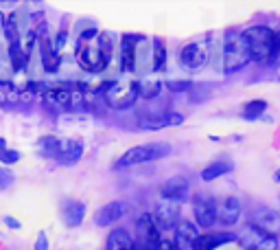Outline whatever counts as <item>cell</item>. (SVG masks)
Wrapping results in <instances>:
<instances>
[{
	"instance_id": "cell-1",
	"label": "cell",
	"mask_w": 280,
	"mask_h": 250,
	"mask_svg": "<svg viewBox=\"0 0 280 250\" xmlns=\"http://www.w3.org/2000/svg\"><path fill=\"white\" fill-rule=\"evenodd\" d=\"M112 48H114L112 33H98L96 44H90V42L79 44V48H77V59H79L84 70L101 73L103 68H107L109 57H112Z\"/></svg>"
},
{
	"instance_id": "cell-2",
	"label": "cell",
	"mask_w": 280,
	"mask_h": 250,
	"mask_svg": "<svg viewBox=\"0 0 280 250\" xmlns=\"http://www.w3.org/2000/svg\"><path fill=\"white\" fill-rule=\"evenodd\" d=\"M243 35L254 62H267L274 53H278V35L267 26H250L243 31Z\"/></svg>"
},
{
	"instance_id": "cell-3",
	"label": "cell",
	"mask_w": 280,
	"mask_h": 250,
	"mask_svg": "<svg viewBox=\"0 0 280 250\" xmlns=\"http://www.w3.org/2000/svg\"><path fill=\"white\" fill-rule=\"evenodd\" d=\"M171 154V145L169 143H145V145L131 147L114 163V169H127V167H136L142 163H151V160H160Z\"/></svg>"
},
{
	"instance_id": "cell-4",
	"label": "cell",
	"mask_w": 280,
	"mask_h": 250,
	"mask_svg": "<svg viewBox=\"0 0 280 250\" xmlns=\"http://www.w3.org/2000/svg\"><path fill=\"white\" fill-rule=\"evenodd\" d=\"M252 59L248 40L243 33L230 31L226 35V44H223V70L226 73H234V70L243 68Z\"/></svg>"
},
{
	"instance_id": "cell-5",
	"label": "cell",
	"mask_w": 280,
	"mask_h": 250,
	"mask_svg": "<svg viewBox=\"0 0 280 250\" xmlns=\"http://www.w3.org/2000/svg\"><path fill=\"white\" fill-rule=\"evenodd\" d=\"M105 103L112 110H127L140 99V81H129V83H118L114 81V86L103 94Z\"/></svg>"
},
{
	"instance_id": "cell-6",
	"label": "cell",
	"mask_w": 280,
	"mask_h": 250,
	"mask_svg": "<svg viewBox=\"0 0 280 250\" xmlns=\"http://www.w3.org/2000/svg\"><path fill=\"white\" fill-rule=\"evenodd\" d=\"M239 242L243 248H250V250H272V248H276V244H278L274 240V235L261 231L259 226H254V224L245 226L241 237H239Z\"/></svg>"
},
{
	"instance_id": "cell-7",
	"label": "cell",
	"mask_w": 280,
	"mask_h": 250,
	"mask_svg": "<svg viewBox=\"0 0 280 250\" xmlns=\"http://www.w3.org/2000/svg\"><path fill=\"white\" fill-rule=\"evenodd\" d=\"M138 231V248H158L160 246V226L156 222V215L145 213L136 224Z\"/></svg>"
},
{
	"instance_id": "cell-8",
	"label": "cell",
	"mask_w": 280,
	"mask_h": 250,
	"mask_svg": "<svg viewBox=\"0 0 280 250\" xmlns=\"http://www.w3.org/2000/svg\"><path fill=\"white\" fill-rule=\"evenodd\" d=\"M193 209H195V220L199 226L210 229L217 222V202L206 193H197L193 198Z\"/></svg>"
},
{
	"instance_id": "cell-9",
	"label": "cell",
	"mask_w": 280,
	"mask_h": 250,
	"mask_svg": "<svg viewBox=\"0 0 280 250\" xmlns=\"http://www.w3.org/2000/svg\"><path fill=\"white\" fill-rule=\"evenodd\" d=\"M153 215H156V222H158V226H160V231H171L180 222V202L178 200L162 198V202L158 204Z\"/></svg>"
},
{
	"instance_id": "cell-10",
	"label": "cell",
	"mask_w": 280,
	"mask_h": 250,
	"mask_svg": "<svg viewBox=\"0 0 280 250\" xmlns=\"http://www.w3.org/2000/svg\"><path fill=\"white\" fill-rule=\"evenodd\" d=\"M250 222L254 226H259L261 231L270 233V235H276V233H280V215L274 209H270V207L254 209V213L250 215Z\"/></svg>"
},
{
	"instance_id": "cell-11",
	"label": "cell",
	"mask_w": 280,
	"mask_h": 250,
	"mask_svg": "<svg viewBox=\"0 0 280 250\" xmlns=\"http://www.w3.org/2000/svg\"><path fill=\"white\" fill-rule=\"evenodd\" d=\"M180 59H182V64L186 68H199V66L206 64L208 59V46L204 42H190L186 44L182 48V53H180Z\"/></svg>"
},
{
	"instance_id": "cell-12",
	"label": "cell",
	"mask_w": 280,
	"mask_h": 250,
	"mask_svg": "<svg viewBox=\"0 0 280 250\" xmlns=\"http://www.w3.org/2000/svg\"><path fill=\"white\" fill-rule=\"evenodd\" d=\"M182 121H184V116L178 114V112H160V114L142 116V119H140V127H142V130H160V127L180 125Z\"/></svg>"
},
{
	"instance_id": "cell-13",
	"label": "cell",
	"mask_w": 280,
	"mask_h": 250,
	"mask_svg": "<svg viewBox=\"0 0 280 250\" xmlns=\"http://www.w3.org/2000/svg\"><path fill=\"white\" fill-rule=\"evenodd\" d=\"M241 218V202L237 198H223L221 202L217 204V220L226 226L237 224Z\"/></svg>"
},
{
	"instance_id": "cell-14",
	"label": "cell",
	"mask_w": 280,
	"mask_h": 250,
	"mask_svg": "<svg viewBox=\"0 0 280 250\" xmlns=\"http://www.w3.org/2000/svg\"><path fill=\"white\" fill-rule=\"evenodd\" d=\"M160 196L162 198H169V200H182L188 198V180L182 176H175V178H169L167 182L160 187Z\"/></svg>"
},
{
	"instance_id": "cell-15",
	"label": "cell",
	"mask_w": 280,
	"mask_h": 250,
	"mask_svg": "<svg viewBox=\"0 0 280 250\" xmlns=\"http://www.w3.org/2000/svg\"><path fill=\"white\" fill-rule=\"evenodd\" d=\"M125 213H127V204L116 200V202H109L103 209H98L94 215V222L98 226H109V224H114V222H118Z\"/></svg>"
},
{
	"instance_id": "cell-16",
	"label": "cell",
	"mask_w": 280,
	"mask_h": 250,
	"mask_svg": "<svg viewBox=\"0 0 280 250\" xmlns=\"http://www.w3.org/2000/svg\"><path fill=\"white\" fill-rule=\"evenodd\" d=\"M197 237H199V231L193 222H178L175 226V246L178 248H195L197 244Z\"/></svg>"
},
{
	"instance_id": "cell-17",
	"label": "cell",
	"mask_w": 280,
	"mask_h": 250,
	"mask_svg": "<svg viewBox=\"0 0 280 250\" xmlns=\"http://www.w3.org/2000/svg\"><path fill=\"white\" fill-rule=\"evenodd\" d=\"M136 40L138 37L125 35L123 44H120V70H125V73H131L136 68Z\"/></svg>"
},
{
	"instance_id": "cell-18",
	"label": "cell",
	"mask_w": 280,
	"mask_h": 250,
	"mask_svg": "<svg viewBox=\"0 0 280 250\" xmlns=\"http://www.w3.org/2000/svg\"><path fill=\"white\" fill-rule=\"evenodd\" d=\"M70 99H73V90L70 88H55L44 94V101H46L55 112L59 110H70Z\"/></svg>"
},
{
	"instance_id": "cell-19",
	"label": "cell",
	"mask_w": 280,
	"mask_h": 250,
	"mask_svg": "<svg viewBox=\"0 0 280 250\" xmlns=\"http://www.w3.org/2000/svg\"><path fill=\"white\" fill-rule=\"evenodd\" d=\"M62 149H64V141L57 136H42L40 141H37V152H40V156H44V158L57 160Z\"/></svg>"
},
{
	"instance_id": "cell-20",
	"label": "cell",
	"mask_w": 280,
	"mask_h": 250,
	"mask_svg": "<svg viewBox=\"0 0 280 250\" xmlns=\"http://www.w3.org/2000/svg\"><path fill=\"white\" fill-rule=\"evenodd\" d=\"M81 154H84V145H81V141H75V138H70V141H64V149L62 154H59V165H75L77 160L81 158Z\"/></svg>"
},
{
	"instance_id": "cell-21",
	"label": "cell",
	"mask_w": 280,
	"mask_h": 250,
	"mask_svg": "<svg viewBox=\"0 0 280 250\" xmlns=\"http://www.w3.org/2000/svg\"><path fill=\"white\" fill-rule=\"evenodd\" d=\"M105 246L109 250H129V248H134V240H131L127 229H114L107 235Z\"/></svg>"
},
{
	"instance_id": "cell-22",
	"label": "cell",
	"mask_w": 280,
	"mask_h": 250,
	"mask_svg": "<svg viewBox=\"0 0 280 250\" xmlns=\"http://www.w3.org/2000/svg\"><path fill=\"white\" fill-rule=\"evenodd\" d=\"M228 171H232V160L219 158V160L210 163L204 171H201V180H204V182H210V180H215V178H219V176L228 174Z\"/></svg>"
},
{
	"instance_id": "cell-23",
	"label": "cell",
	"mask_w": 280,
	"mask_h": 250,
	"mask_svg": "<svg viewBox=\"0 0 280 250\" xmlns=\"http://www.w3.org/2000/svg\"><path fill=\"white\" fill-rule=\"evenodd\" d=\"M232 240H237V235H230V233H221V235H199L195 248H201V250L217 248V246H223V244H228Z\"/></svg>"
},
{
	"instance_id": "cell-24",
	"label": "cell",
	"mask_w": 280,
	"mask_h": 250,
	"mask_svg": "<svg viewBox=\"0 0 280 250\" xmlns=\"http://www.w3.org/2000/svg\"><path fill=\"white\" fill-rule=\"evenodd\" d=\"M84 215H86L84 202H70L64 211V218H66V224L68 226H79L81 222H84Z\"/></svg>"
},
{
	"instance_id": "cell-25",
	"label": "cell",
	"mask_w": 280,
	"mask_h": 250,
	"mask_svg": "<svg viewBox=\"0 0 280 250\" xmlns=\"http://www.w3.org/2000/svg\"><path fill=\"white\" fill-rule=\"evenodd\" d=\"M42 59H44V68L46 70H55L59 64V53L51 46L48 40H42Z\"/></svg>"
},
{
	"instance_id": "cell-26",
	"label": "cell",
	"mask_w": 280,
	"mask_h": 250,
	"mask_svg": "<svg viewBox=\"0 0 280 250\" xmlns=\"http://www.w3.org/2000/svg\"><path fill=\"white\" fill-rule=\"evenodd\" d=\"M167 64V48L162 40H153V70H162Z\"/></svg>"
},
{
	"instance_id": "cell-27",
	"label": "cell",
	"mask_w": 280,
	"mask_h": 250,
	"mask_svg": "<svg viewBox=\"0 0 280 250\" xmlns=\"http://www.w3.org/2000/svg\"><path fill=\"white\" fill-rule=\"evenodd\" d=\"M162 90V83L156 79H145L140 81V97L142 99H156Z\"/></svg>"
},
{
	"instance_id": "cell-28",
	"label": "cell",
	"mask_w": 280,
	"mask_h": 250,
	"mask_svg": "<svg viewBox=\"0 0 280 250\" xmlns=\"http://www.w3.org/2000/svg\"><path fill=\"white\" fill-rule=\"evenodd\" d=\"M18 160H20V152H18V149L7 147V141H4V138H0V163L13 165V163H18Z\"/></svg>"
},
{
	"instance_id": "cell-29",
	"label": "cell",
	"mask_w": 280,
	"mask_h": 250,
	"mask_svg": "<svg viewBox=\"0 0 280 250\" xmlns=\"http://www.w3.org/2000/svg\"><path fill=\"white\" fill-rule=\"evenodd\" d=\"M265 101H250V103H245V108H243V116L245 119H259V116L265 112Z\"/></svg>"
},
{
	"instance_id": "cell-30",
	"label": "cell",
	"mask_w": 280,
	"mask_h": 250,
	"mask_svg": "<svg viewBox=\"0 0 280 250\" xmlns=\"http://www.w3.org/2000/svg\"><path fill=\"white\" fill-rule=\"evenodd\" d=\"M13 185V174L9 169H0V191Z\"/></svg>"
},
{
	"instance_id": "cell-31",
	"label": "cell",
	"mask_w": 280,
	"mask_h": 250,
	"mask_svg": "<svg viewBox=\"0 0 280 250\" xmlns=\"http://www.w3.org/2000/svg\"><path fill=\"white\" fill-rule=\"evenodd\" d=\"M167 86H169V90H173V92H182V90H188L190 88V81H167Z\"/></svg>"
},
{
	"instance_id": "cell-32",
	"label": "cell",
	"mask_w": 280,
	"mask_h": 250,
	"mask_svg": "<svg viewBox=\"0 0 280 250\" xmlns=\"http://www.w3.org/2000/svg\"><path fill=\"white\" fill-rule=\"evenodd\" d=\"M37 250H46L48 248V242H46V235H40V242H37Z\"/></svg>"
},
{
	"instance_id": "cell-33",
	"label": "cell",
	"mask_w": 280,
	"mask_h": 250,
	"mask_svg": "<svg viewBox=\"0 0 280 250\" xmlns=\"http://www.w3.org/2000/svg\"><path fill=\"white\" fill-rule=\"evenodd\" d=\"M4 222H7L9 229H20V222L15 220V218H4Z\"/></svg>"
},
{
	"instance_id": "cell-34",
	"label": "cell",
	"mask_w": 280,
	"mask_h": 250,
	"mask_svg": "<svg viewBox=\"0 0 280 250\" xmlns=\"http://www.w3.org/2000/svg\"><path fill=\"white\" fill-rule=\"evenodd\" d=\"M276 182H280V169L276 171Z\"/></svg>"
},
{
	"instance_id": "cell-35",
	"label": "cell",
	"mask_w": 280,
	"mask_h": 250,
	"mask_svg": "<svg viewBox=\"0 0 280 250\" xmlns=\"http://www.w3.org/2000/svg\"><path fill=\"white\" fill-rule=\"evenodd\" d=\"M278 55H280V33H278Z\"/></svg>"
},
{
	"instance_id": "cell-36",
	"label": "cell",
	"mask_w": 280,
	"mask_h": 250,
	"mask_svg": "<svg viewBox=\"0 0 280 250\" xmlns=\"http://www.w3.org/2000/svg\"><path fill=\"white\" fill-rule=\"evenodd\" d=\"M278 200H280V196H278Z\"/></svg>"
}]
</instances>
